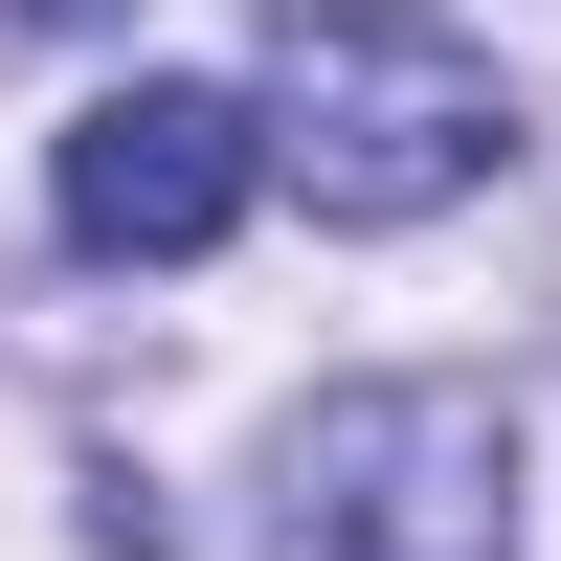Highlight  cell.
Masks as SVG:
<instances>
[{"instance_id": "7a4b0ae2", "label": "cell", "mask_w": 561, "mask_h": 561, "mask_svg": "<svg viewBox=\"0 0 561 561\" xmlns=\"http://www.w3.org/2000/svg\"><path fill=\"white\" fill-rule=\"evenodd\" d=\"M270 561H517V427L472 382H337L270 472Z\"/></svg>"}, {"instance_id": "6da1fadb", "label": "cell", "mask_w": 561, "mask_h": 561, "mask_svg": "<svg viewBox=\"0 0 561 561\" xmlns=\"http://www.w3.org/2000/svg\"><path fill=\"white\" fill-rule=\"evenodd\" d=\"M517 158V90L427 0H270V180L314 225H427Z\"/></svg>"}, {"instance_id": "3957f363", "label": "cell", "mask_w": 561, "mask_h": 561, "mask_svg": "<svg viewBox=\"0 0 561 561\" xmlns=\"http://www.w3.org/2000/svg\"><path fill=\"white\" fill-rule=\"evenodd\" d=\"M248 180H270V113H248V90L135 68L113 113L68 135V180H45V203H68V248H90V270H203L225 225H248Z\"/></svg>"}]
</instances>
